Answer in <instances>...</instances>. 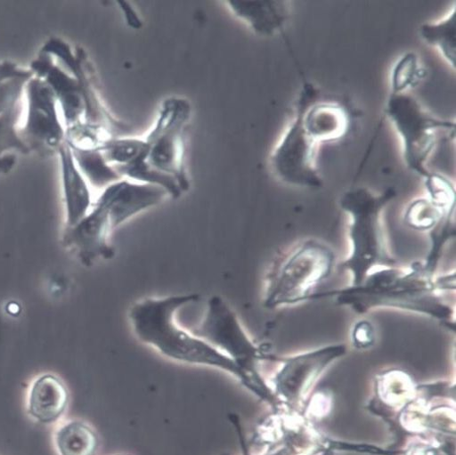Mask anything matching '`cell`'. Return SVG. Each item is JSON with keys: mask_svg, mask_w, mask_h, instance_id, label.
<instances>
[{"mask_svg": "<svg viewBox=\"0 0 456 455\" xmlns=\"http://www.w3.org/2000/svg\"><path fill=\"white\" fill-rule=\"evenodd\" d=\"M454 287V274L436 277L419 261L408 268H377L360 285L314 293L310 300L331 297L337 305L358 314L381 308L413 313L454 330L453 311L440 296L442 291L453 290Z\"/></svg>", "mask_w": 456, "mask_h": 455, "instance_id": "1", "label": "cell"}, {"mask_svg": "<svg viewBox=\"0 0 456 455\" xmlns=\"http://www.w3.org/2000/svg\"><path fill=\"white\" fill-rule=\"evenodd\" d=\"M199 295L172 296L160 299H145L130 311L134 333L143 343L163 355L190 365L222 370L235 378L253 393L247 374L228 355L208 342L181 329L174 321L175 313L182 306L199 301Z\"/></svg>", "mask_w": 456, "mask_h": 455, "instance_id": "2", "label": "cell"}, {"mask_svg": "<svg viewBox=\"0 0 456 455\" xmlns=\"http://www.w3.org/2000/svg\"><path fill=\"white\" fill-rule=\"evenodd\" d=\"M396 195L393 188L383 194L359 188L346 192L340 199V207L350 218L351 248L341 264L349 272L350 286L360 285L377 268L397 264L389 252L382 223L383 212Z\"/></svg>", "mask_w": 456, "mask_h": 455, "instance_id": "3", "label": "cell"}, {"mask_svg": "<svg viewBox=\"0 0 456 455\" xmlns=\"http://www.w3.org/2000/svg\"><path fill=\"white\" fill-rule=\"evenodd\" d=\"M334 251L323 242L308 240L298 245L269 280L265 306L276 309L310 301L314 289L331 275Z\"/></svg>", "mask_w": 456, "mask_h": 455, "instance_id": "4", "label": "cell"}, {"mask_svg": "<svg viewBox=\"0 0 456 455\" xmlns=\"http://www.w3.org/2000/svg\"><path fill=\"white\" fill-rule=\"evenodd\" d=\"M193 334L228 355L247 374L253 385V394L272 401V394L257 371L263 353L248 337L235 313L220 297L208 302L207 314Z\"/></svg>", "mask_w": 456, "mask_h": 455, "instance_id": "5", "label": "cell"}, {"mask_svg": "<svg viewBox=\"0 0 456 455\" xmlns=\"http://www.w3.org/2000/svg\"><path fill=\"white\" fill-rule=\"evenodd\" d=\"M386 113L403 141L408 167L427 178L431 172L426 163L436 146V133L454 132L455 123L433 117L408 93L392 94Z\"/></svg>", "mask_w": 456, "mask_h": 455, "instance_id": "6", "label": "cell"}, {"mask_svg": "<svg viewBox=\"0 0 456 455\" xmlns=\"http://www.w3.org/2000/svg\"><path fill=\"white\" fill-rule=\"evenodd\" d=\"M191 108L180 99L166 101L159 111L154 128L146 139L148 164L174 177L182 191L189 189L183 166V141L182 134L190 120Z\"/></svg>", "mask_w": 456, "mask_h": 455, "instance_id": "7", "label": "cell"}, {"mask_svg": "<svg viewBox=\"0 0 456 455\" xmlns=\"http://www.w3.org/2000/svg\"><path fill=\"white\" fill-rule=\"evenodd\" d=\"M305 88L297 120L271 156L273 173L285 183L300 188L319 189L322 179L315 163L316 143L307 134L303 116L308 108L307 97L312 90Z\"/></svg>", "mask_w": 456, "mask_h": 455, "instance_id": "8", "label": "cell"}, {"mask_svg": "<svg viewBox=\"0 0 456 455\" xmlns=\"http://www.w3.org/2000/svg\"><path fill=\"white\" fill-rule=\"evenodd\" d=\"M28 117L20 134L31 149L51 152L60 149L64 136L57 113V97L51 85L43 78H34L28 84Z\"/></svg>", "mask_w": 456, "mask_h": 455, "instance_id": "9", "label": "cell"}, {"mask_svg": "<svg viewBox=\"0 0 456 455\" xmlns=\"http://www.w3.org/2000/svg\"><path fill=\"white\" fill-rule=\"evenodd\" d=\"M346 353L344 344H334L287 358L275 378L277 390L288 399L302 394L330 363Z\"/></svg>", "mask_w": 456, "mask_h": 455, "instance_id": "10", "label": "cell"}, {"mask_svg": "<svg viewBox=\"0 0 456 455\" xmlns=\"http://www.w3.org/2000/svg\"><path fill=\"white\" fill-rule=\"evenodd\" d=\"M168 193L162 188L119 180L107 187L98 201L108 210L112 230L137 214L160 203Z\"/></svg>", "mask_w": 456, "mask_h": 455, "instance_id": "11", "label": "cell"}, {"mask_svg": "<svg viewBox=\"0 0 456 455\" xmlns=\"http://www.w3.org/2000/svg\"><path fill=\"white\" fill-rule=\"evenodd\" d=\"M59 152L62 167L66 228H70L89 212L91 196L86 182L77 167L70 147L62 144Z\"/></svg>", "mask_w": 456, "mask_h": 455, "instance_id": "12", "label": "cell"}, {"mask_svg": "<svg viewBox=\"0 0 456 455\" xmlns=\"http://www.w3.org/2000/svg\"><path fill=\"white\" fill-rule=\"evenodd\" d=\"M33 69L41 77L46 78L45 81L53 89L57 100L62 105L68 127L77 126L86 105L83 86L58 67L52 65L49 58L42 57L34 63Z\"/></svg>", "mask_w": 456, "mask_h": 455, "instance_id": "13", "label": "cell"}, {"mask_svg": "<svg viewBox=\"0 0 456 455\" xmlns=\"http://www.w3.org/2000/svg\"><path fill=\"white\" fill-rule=\"evenodd\" d=\"M68 401L63 383L53 375H44L30 387L28 413L38 422L53 423L64 413Z\"/></svg>", "mask_w": 456, "mask_h": 455, "instance_id": "14", "label": "cell"}, {"mask_svg": "<svg viewBox=\"0 0 456 455\" xmlns=\"http://www.w3.org/2000/svg\"><path fill=\"white\" fill-rule=\"evenodd\" d=\"M303 123L307 134L316 144L342 138L349 125L346 110L331 103L307 108L303 116Z\"/></svg>", "mask_w": 456, "mask_h": 455, "instance_id": "15", "label": "cell"}, {"mask_svg": "<svg viewBox=\"0 0 456 455\" xmlns=\"http://www.w3.org/2000/svg\"><path fill=\"white\" fill-rule=\"evenodd\" d=\"M232 11L255 32L271 36L281 30L289 18L287 5L281 2H229Z\"/></svg>", "mask_w": 456, "mask_h": 455, "instance_id": "16", "label": "cell"}, {"mask_svg": "<svg viewBox=\"0 0 456 455\" xmlns=\"http://www.w3.org/2000/svg\"><path fill=\"white\" fill-rule=\"evenodd\" d=\"M99 443L94 428L78 420L64 424L55 434L59 455H96Z\"/></svg>", "mask_w": 456, "mask_h": 455, "instance_id": "17", "label": "cell"}, {"mask_svg": "<svg viewBox=\"0 0 456 455\" xmlns=\"http://www.w3.org/2000/svg\"><path fill=\"white\" fill-rule=\"evenodd\" d=\"M72 154L79 170L94 186L107 188L120 180L121 175L109 165L101 150L72 148Z\"/></svg>", "mask_w": 456, "mask_h": 455, "instance_id": "18", "label": "cell"}, {"mask_svg": "<svg viewBox=\"0 0 456 455\" xmlns=\"http://www.w3.org/2000/svg\"><path fill=\"white\" fill-rule=\"evenodd\" d=\"M422 39L436 48L454 69L456 61V12L436 23L424 24L420 28Z\"/></svg>", "mask_w": 456, "mask_h": 455, "instance_id": "19", "label": "cell"}, {"mask_svg": "<svg viewBox=\"0 0 456 455\" xmlns=\"http://www.w3.org/2000/svg\"><path fill=\"white\" fill-rule=\"evenodd\" d=\"M20 106L17 104L6 113L0 115V172H9L14 163V155H5L10 150L28 153L29 149L22 142L15 130V124L20 116Z\"/></svg>", "mask_w": 456, "mask_h": 455, "instance_id": "20", "label": "cell"}, {"mask_svg": "<svg viewBox=\"0 0 456 455\" xmlns=\"http://www.w3.org/2000/svg\"><path fill=\"white\" fill-rule=\"evenodd\" d=\"M109 163L116 164L115 169L146 160L148 145L137 139L110 140L99 149Z\"/></svg>", "mask_w": 456, "mask_h": 455, "instance_id": "21", "label": "cell"}, {"mask_svg": "<svg viewBox=\"0 0 456 455\" xmlns=\"http://www.w3.org/2000/svg\"><path fill=\"white\" fill-rule=\"evenodd\" d=\"M453 211H446L429 199H419L408 207L404 221L411 229L430 232L444 218L452 216Z\"/></svg>", "mask_w": 456, "mask_h": 455, "instance_id": "22", "label": "cell"}, {"mask_svg": "<svg viewBox=\"0 0 456 455\" xmlns=\"http://www.w3.org/2000/svg\"><path fill=\"white\" fill-rule=\"evenodd\" d=\"M425 76L417 55L409 53L395 64L392 74V94L406 93V90L415 86Z\"/></svg>", "mask_w": 456, "mask_h": 455, "instance_id": "23", "label": "cell"}, {"mask_svg": "<svg viewBox=\"0 0 456 455\" xmlns=\"http://www.w3.org/2000/svg\"><path fill=\"white\" fill-rule=\"evenodd\" d=\"M430 249L423 262L424 265L435 272L440 260L443 249L446 243L455 236V226L452 222V216H449L441 221L433 230L429 232Z\"/></svg>", "mask_w": 456, "mask_h": 455, "instance_id": "24", "label": "cell"}, {"mask_svg": "<svg viewBox=\"0 0 456 455\" xmlns=\"http://www.w3.org/2000/svg\"><path fill=\"white\" fill-rule=\"evenodd\" d=\"M425 186L429 199L446 211H454L455 191L451 182L444 175L433 173L425 178Z\"/></svg>", "mask_w": 456, "mask_h": 455, "instance_id": "25", "label": "cell"}, {"mask_svg": "<svg viewBox=\"0 0 456 455\" xmlns=\"http://www.w3.org/2000/svg\"><path fill=\"white\" fill-rule=\"evenodd\" d=\"M351 342L358 349H366L376 343V329L369 321L356 322L351 331Z\"/></svg>", "mask_w": 456, "mask_h": 455, "instance_id": "26", "label": "cell"}, {"mask_svg": "<svg viewBox=\"0 0 456 455\" xmlns=\"http://www.w3.org/2000/svg\"><path fill=\"white\" fill-rule=\"evenodd\" d=\"M230 421L232 423V426L237 433V435L239 436V441H240L239 443L240 444V448L242 450L243 455H249L248 444L246 443L243 430L241 428L242 427L240 425V421L239 418L236 415L232 414L230 417Z\"/></svg>", "mask_w": 456, "mask_h": 455, "instance_id": "27", "label": "cell"}, {"mask_svg": "<svg viewBox=\"0 0 456 455\" xmlns=\"http://www.w3.org/2000/svg\"><path fill=\"white\" fill-rule=\"evenodd\" d=\"M118 4L124 10V12H125V15L126 18V21L129 24V26H131L132 28H141L142 22L138 19L137 15L135 14V12L132 9V7L127 3H125V2H119Z\"/></svg>", "mask_w": 456, "mask_h": 455, "instance_id": "28", "label": "cell"}, {"mask_svg": "<svg viewBox=\"0 0 456 455\" xmlns=\"http://www.w3.org/2000/svg\"><path fill=\"white\" fill-rule=\"evenodd\" d=\"M224 455H229V454H224Z\"/></svg>", "mask_w": 456, "mask_h": 455, "instance_id": "29", "label": "cell"}]
</instances>
